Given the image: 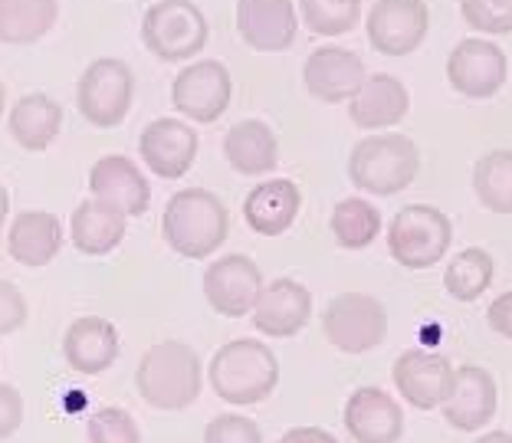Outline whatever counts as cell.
Instances as JSON below:
<instances>
[{"label": "cell", "mask_w": 512, "mask_h": 443, "mask_svg": "<svg viewBox=\"0 0 512 443\" xmlns=\"http://www.w3.org/2000/svg\"><path fill=\"white\" fill-rule=\"evenodd\" d=\"M207 378L220 401L237 407L263 404L279 384V361L260 338H234L214 352Z\"/></svg>", "instance_id": "3"}, {"label": "cell", "mask_w": 512, "mask_h": 443, "mask_svg": "<svg viewBox=\"0 0 512 443\" xmlns=\"http://www.w3.org/2000/svg\"><path fill=\"white\" fill-rule=\"evenodd\" d=\"M89 191L96 201L115 207L125 217H142L151 204V184L142 168L125 155L99 158L89 171Z\"/></svg>", "instance_id": "20"}, {"label": "cell", "mask_w": 512, "mask_h": 443, "mask_svg": "<svg viewBox=\"0 0 512 443\" xmlns=\"http://www.w3.org/2000/svg\"><path fill=\"white\" fill-rule=\"evenodd\" d=\"M211 27L194 0H158L142 17V43L161 63L194 60L207 46Z\"/></svg>", "instance_id": "5"}, {"label": "cell", "mask_w": 512, "mask_h": 443, "mask_svg": "<svg viewBox=\"0 0 512 443\" xmlns=\"http://www.w3.org/2000/svg\"><path fill=\"white\" fill-rule=\"evenodd\" d=\"M263 289V273L250 256L227 253L204 270V299L227 319L250 316Z\"/></svg>", "instance_id": "12"}, {"label": "cell", "mask_w": 512, "mask_h": 443, "mask_svg": "<svg viewBox=\"0 0 512 443\" xmlns=\"http://www.w3.org/2000/svg\"><path fill=\"white\" fill-rule=\"evenodd\" d=\"M7 132L23 151H46L63 132V106L46 92H30L14 102Z\"/></svg>", "instance_id": "26"}, {"label": "cell", "mask_w": 512, "mask_h": 443, "mask_svg": "<svg viewBox=\"0 0 512 443\" xmlns=\"http://www.w3.org/2000/svg\"><path fill=\"white\" fill-rule=\"evenodd\" d=\"M279 443H339V440L322 427H289L286 434L279 437Z\"/></svg>", "instance_id": "39"}, {"label": "cell", "mask_w": 512, "mask_h": 443, "mask_svg": "<svg viewBox=\"0 0 512 443\" xmlns=\"http://www.w3.org/2000/svg\"><path fill=\"white\" fill-rule=\"evenodd\" d=\"M473 443H512V434L509 430H490V434L476 437Z\"/></svg>", "instance_id": "41"}, {"label": "cell", "mask_w": 512, "mask_h": 443, "mask_svg": "<svg viewBox=\"0 0 512 443\" xmlns=\"http://www.w3.org/2000/svg\"><path fill=\"white\" fill-rule=\"evenodd\" d=\"M453 224L440 207L407 204L388 224V253L404 270H430L447 256Z\"/></svg>", "instance_id": "6"}, {"label": "cell", "mask_w": 512, "mask_h": 443, "mask_svg": "<svg viewBox=\"0 0 512 443\" xmlns=\"http://www.w3.org/2000/svg\"><path fill=\"white\" fill-rule=\"evenodd\" d=\"M368 69L362 56L345 50V46H319L302 63V83H306L309 96L329 106L339 102H352V96L362 89Z\"/></svg>", "instance_id": "15"}, {"label": "cell", "mask_w": 512, "mask_h": 443, "mask_svg": "<svg viewBox=\"0 0 512 443\" xmlns=\"http://www.w3.org/2000/svg\"><path fill=\"white\" fill-rule=\"evenodd\" d=\"M224 158L243 178H263L279 165L276 132L260 119H243L230 125L224 135Z\"/></svg>", "instance_id": "25"}, {"label": "cell", "mask_w": 512, "mask_h": 443, "mask_svg": "<svg viewBox=\"0 0 512 443\" xmlns=\"http://www.w3.org/2000/svg\"><path fill=\"white\" fill-rule=\"evenodd\" d=\"M237 33L256 53H283L299 37L293 0H237Z\"/></svg>", "instance_id": "18"}, {"label": "cell", "mask_w": 512, "mask_h": 443, "mask_svg": "<svg viewBox=\"0 0 512 443\" xmlns=\"http://www.w3.org/2000/svg\"><path fill=\"white\" fill-rule=\"evenodd\" d=\"M509 60L493 40L467 37L447 56V83L467 99H493L506 86Z\"/></svg>", "instance_id": "10"}, {"label": "cell", "mask_w": 512, "mask_h": 443, "mask_svg": "<svg viewBox=\"0 0 512 443\" xmlns=\"http://www.w3.org/2000/svg\"><path fill=\"white\" fill-rule=\"evenodd\" d=\"M322 332L345 355H365L388 335V309L368 293H339L322 309Z\"/></svg>", "instance_id": "8"}, {"label": "cell", "mask_w": 512, "mask_h": 443, "mask_svg": "<svg viewBox=\"0 0 512 443\" xmlns=\"http://www.w3.org/2000/svg\"><path fill=\"white\" fill-rule=\"evenodd\" d=\"M4 109H7V89L0 83V115H4Z\"/></svg>", "instance_id": "42"}, {"label": "cell", "mask_w": 512, "mask_h": 443, "mask_svg": "<svg viewBox=\"0 0 512 443\" xmlns=\"http://www.w3.org/2000/svg\"><path fill=\"white\" fill-rule=\"evenodd\" d=\"M135 73L125 60L102 56L92 60L76 83V106L92 128H115L132 112Z\"/></svg>", "instance_id": "7"}, {"label": "cell", "mask_w": 512, "mask_h": 443, "mask_svg": "<svg viewBox=\"0 0 512 443\" xmlns=\"http://www.w3.org/2000/svg\"><path fill=\"white\" fill-rule=\"evenodd\" d=\"M421 171V151L401 132H381L362 138L348 155V178L358 191L394 197L407 191Z\"/></svg>", "instance_id": "4"}, {"label": "cell", "mask_w": 512, "mask_h": 443, "mask_svg": "<svg viewBox=\"0 0 512 443\" xmlns=\"http://www.w3.org/2000/svg\"><path fill=\"white\" fill-rule=\"evenodd\" d=\"M460 14L476 33H512V0H460Z\"/></svg>", "instance_id": "34"}, {"label": "cell", "mask_w": 512, "mask_h": 443, "mask_svg": "<svg viewBox=\"0 0 512 443\" xmlns=\"http://www.w3.org/2000/svg\"><path fill=\"white\" fill-rule=\"evenodd\" d=\"M230 96H234V79L230 69L220 60H197L188 63L174 76L171 86V106L184 119L197 125H214L227 112Z\"/></svg>", "instance_id": "9"}, {"label": "cell", "mask_w": 512, "mask_h": 443, "mask_svg": "<svg viewBox=\"0 0 512 443\" xmlns=\"http://www.w3.org/2000/svg\"><path fill=\"white\" fill-rule=\"evenodd\" d=\"M342 424L355 443H401L404 437L401 404L375 384L352 391V398L345 401Z\"/></svg>", "instance_id": "19"}, {"label": "cell", "mask_w": 512, "mask_h": 443, "mask_svg": "<svg viewBox=\"0 0 512 443\" xmlns=\"http://www.w3.org/2000/svg\"><path fill=\"white\" fill-rule=\"evenodd\" d=\"M89 443H142L135 417L125 407H99L86 424Z\"/></svg>", "instance_id": "33"}, {"label": "cell", "mask_w": 512, "mask_h": 443, "mask_svg": "<svg viewBox=\"0 0 512 443\" xmlns=\"http://www.w3.org/2000/svg\"><path fill=\"white\" fill-rule=\"evenodd\" d=\"M394 388L401 391V398L414 407V411H434L444 404L453 378V365L437 352L427 348H411L394 358L391 368Z\"/></svg>", "instance_id": "16"}, {"label": "cell", "mask_w": 512, "mask_h": 443, "mask_svg": "<svg viewBox=\"0 0 512 443\" xmlns=\"http://www.w3.org/2000/svg\"><path fill=\"white\" fill-rule=\"evenodd\" d=\"M302 23L316 37H342L362 20V0H299Z\"/></svg>", "instance_id": "32"}, {"label": "cell", "mask_w": 512, "mask_h": 443, "mask_svg": "<svg viewBox=\"0 0 512 443\" xmlns=\"http://www.w3.org/2000/svg\"><path fill=\"white\" fill-rule=\"evenodd\" d=\"M407 112H411V92L391 73L365 76L362 89L348 102V119H352L355 128H365V132L401 125Z\"/></svg>", "instance_id": "21"}, {"label": "cell", "mask_w": 512, "mask_h": 443, "mask_svg": "<svg viewBox=\"0 0 512 443\" xmlns=\"http://www.w3.org/2000/svg\"><path fill=\"white\" fill-rule=\"evenodd\" d=\"M63 224L50 211H20L7 230V253L10 260L30 270L50 266L63 250Z\"/></svg>", "instance_id": "24"}, {"label": "cell", "mask_w": 512, "mask_h": 443, "mask_svg": "<svg viewBox=\"0 0 512 443\" xmlns=\"http://www.w3.org/2000/svg\"><path fill=\"white\" fill-rule=\"evenodd\" d=\"M7 217H10V194H7V188H4V184H0V237H4Z\"/></svg>", "instance_id": "40"}, {"label": "cell", "mask_w": 512, "mask_h": 443, "mask_svg": "<svg viewBox=\"0 0 512 443\" xmlns=\"http://www.w3.org/2000/svg\"><path fill=\"white\" fill-rule=\"evenodd\" d=\"M60 0H0V43L30 46L56 27Z\"/></svg>", "instance_id": "28"}, {"label": "cell", "mask_w": 512, "mask_h": 443, "mask_svg": "<svg viewBox=\"0 0 512 443\" xmlns=\"http://www.w3.org/2000/svg\"><path fill=\"white\" fill-rule=\"evenodd\" d=\"M253 325L266 338H293L312 319V293L289 276L263 283L253 306Z\"/></svg>", "instance_id": "17"}, {"label": "cell", "mask_w": 512, "mask_h": 443, "mask_svg": "<svg viewBox=\"0 0 512 443\" xmlns=\"http://www.w3.org/2000/svg\"><path fill=\"white\" fill-rule=\"evenodd\" d=\"M204 443H263V430L253 417L220 414L204 427Z\"/></svg>", "instance_id": "35"}, {"label": "cell", "mask_w": 512, "mask_h": 443, "mask_svg": "<svg viewBox=\"0 0 512 443\" xmlns=\"http://www.w3.org/2000/svg\"><path fill=\"white\" fill-rule=\"evenodd\" d=\"M204 368L191 345L184 342H158L142 355L135 368L138 398L155 411H188L201 398Z\"/></svg>", "instance_id": "2"}, {"label": "cell", "mask_w": 512, "mask_h": 443, "mask_svg": "<svg viewBox=\"0 0 512 443\" xmlns=\"http://www.w3.org/2000/svg\"><path fill=\"white\" fill-rule=\"evenodd\" d=\"M125 230L128 217L115 211V207L96 201V197H86L73 211V220H69V240L86 256H109L112 250H119Z\"/></svg>", "instance_id": "27"}, {"label": "cell", "mask_w": 512, "mask_h": 443, "mask_svg": "<svg viewBox=\"0 0 512 443\" xmlns=\"http://www.w3.org/2000/svg\"><path fill=\"white\" fill-rule=\"evenodd\" d=\"M473 191L486 211L512 214V148H496L476 161Z\"/></svg>", "instance_id": "31"}, {"label": "cell", "mask_w": 512, "mask_h": 443, "mask_svg": "<svg viewBox=\"0 0 512 443\" xmlns=\"http://www.w3.org/2000/svg\"><path fill=\"white\" fill-rule=\"evenodd\" d=\"M197 148H201L197 128L181 119H155L138 135V155H142L145 168L161 181L184 178L194 168Z\"/></svg>", "instance_id": "13"}, {"label": "cell", "mask_w": 512, "mask_h": 443, "mask_svg": "<svg viewBox=\"0 0 512 443\" xmlns=\"http://www.w3.org/2000/svg\"><path fill=\"white\" fill-rule=\"evenodd\" d=\"M27 319H30V306H27V299H23V293L14 283L0 279V338L23 329Z\"/></svg>", "instance_id": "36"}, {"label": "cell", "mask_w": 512, "mask_h": 443, "mask_svg": "<svg viewBox=\"0 0 512 443\" xmlns=\"http://www.w3.org/2000/svg\"><path fill=\"white\" fill-rule=\"evenodd\" d=\"M496 263L483 247H467L450 260L444 270V289L457 302H476L493 283Z\"/></svg>", "instance_id": "30"}, {"label": "cell", "mask_w": 512, "mask_h": 443, "mask_svg": "<svg viewBox=\"0 0 512 443\" xmlns=\"http://www.w3.org/2000/svg\"><path fill=\"white\" fill-rule=\"evenodd\" d=\"M371 50L381 56H407L424 43L430 10L424 0H378L365 20Z\"/></svg>", "instance_id": "11"}, {"label": "cell", "mask_w": 512, "mask_h": 443, "mask_svg": "<svg viewBox=\"0 0 512 443\" xmlns=\"http://www.w3.org/2000/svg\"><path fill=\"white\" fill-rule=\"evenodd\" d=\"M329 227L342 250H365L381 233V211L365 197H345L335 204Z\"/></svg>", "instance_id": "29"}, {"label": "cell", "mask_w": 512, "mask_h": 443, "mask_svg": "<svg viewBox=\"0 0 512 443\" xmlns=\"http://www.w3.org/2000/svg\"><path fill=\"white\" fill-rule=\"evenodd\" d=\"M122 352L119 329L102 316H83L66 329L63 358L79 375H102L109 371Z\"/></svg>", "instance_id": "22"}, {"label": "cell", "mask_w": 512, "mask_h": 443, "mask_svg": "<svg viewBox=\"0 0 512 443\" xmlns=\"http://www.w3.org/2000/svg\"><path fill=\"white\" fill-rule=\"evenodd\" d=\"M161 237L184 260H207L230 237V214L214 191L184 188L161 214Z\"/></svg>", "instance_id": "1"}, {"label": "cell", "mask_w": 512, "mask_h": 443, "mask_svg": "<svg viewBox=\"0 0 512 443\" xmlns=\"http://www.w3.org/2000/svg\"><path fill=\"white\" fill-rule=\"evenodd\" d=\"M23 424V394L14 384L0 381V440H10Z\"/></svg>", "instance_id": "37"}, {"label": "cell", "mask_w": 512, "mask_h": 443, "mask_svg": "<svg viewBox=\"0 0 512 443\" xmlns=\"http://www.w3.org/2000/svg\"><path fill=\"white\" fill-rule=\"evenodd\" d=\"M299 211H302V191L289 178L260 181L243 197V220L260 237H279V233H286L296 224Z\"/></svg>", "instance_id": "23"}, {"label": "cell", "mask_w": 512, "mask_h": 443, "mask_svg": "<svg viewBox=\"0 0 512 443\" xmlns=\"http://www.w3.org/2000/svg\"><path fill=\"white\" fill-rule=\"evenodd\" d=\"M486 325L499 335V338H509L512 342V289L509 293H499L490 309H486Z\"/></svg>", "instance_id": "38"}, {"label": "cell", "mask_w": 512, "mask_h": 443, "mask_svg": "<svg viewBox=\"0 0 512 443\" xmlns=\"http://www.w3.org/2000/svg\"><path fill=\"white\" fill-rule=\"evenodd\" d=\"M499 407V391H496V378L480 365H460L453 368L450 378V391L440 411H444V421L460 430V434H476L496 417Z\"/></svg>", "instance_id": "14"}]
</instances>
